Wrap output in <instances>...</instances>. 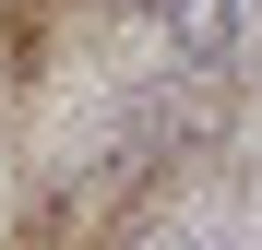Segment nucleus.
Wrapping results in <instances>:
<instances>
[{
    "mask_svg": "<svg viewBox=\"0 0 262 250\" xmlns=\"http://www.w3.org/2000/svg\"><path fill=\"white\" fill-rule=\"evenodd\" d=\"M262 0H143V24L167 36V60H238Z\"/></svg>",
    "mask_w": 262,
    "mask_h": 250,
    "instance_id": "1",
    "label": "nucleus"
}]
</instances>
